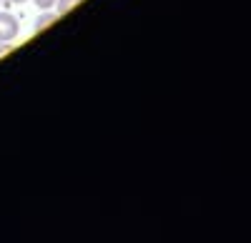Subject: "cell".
<instances>
[{"mask_svg": "<svg viewBox=\"0 0 251 243\" xmlns=\"http://www.w3.org/2000/svg\"><path fill=\"white\" fill-rule=\"evenodd\" d=\"M80 3V0H55V5H58V15L60 13H68L73 5H78Z\"/></svg>", "mask_w": 251, "mask_h": 243, "instance_id": "obj_3", "label": "cell"}, {"mask_svg": "<svg viewBox=\"0 0 251 243\" xmlns=\"http://www.w3.org/2000/svg\"><path fill=\"white\" fill-rule=\"evenodd\" d=\"M58 20V13H46V15H40L38 20H35V30H46L48 25H53Z\"/></svg>", "mask_w": 251, "mask_h": 243, "instance_id": "obj_2", "label": "cell"}, {"mask_svg": "<svg viewBox=\"0 0 251 243\" xmlns=\"http://www.w3.org/2000/svg\"><path fill=\"white\" fill-rule=\"evenodd\" d=\"M20 33V23L13 13L0 10V43H13Z\"/></svg>", "mask_w": 251, "mask_h": 243, "instance_id": "obj_1", "label": "cell"}, {"mask_svg": "<svg viewBox=\"0 0 251 243\" xmlns=\"http://www.w3.org/2000/svg\"><path fill=\"white\" fill-rule=\"evenodd\" d=\"M33 3H35L40 10H48V8H53V5H55V0H33Z\"/></svg>", "mask_w": 251, "mask_h": 243, "instance_id": "obj_4", "label": "cell"}, {"mask_svg": "<svg viewBox=\"0 0 251 243\" xmlns=\"http://www.w3.org/2000/svg\"><path fill=\"white\" fill-rule=\"evenodd\" d=\"M8 3H15L18 5V3H25V0H8Z\"/></svg>", "mask_w": 251, "mask_h": 243, "instance_id": "obj_5", "label": "cell"}]
</instances>
